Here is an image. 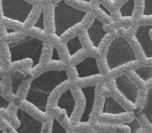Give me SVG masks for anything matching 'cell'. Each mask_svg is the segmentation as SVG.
I'll return each instance as SVG.
<instances>
[{
	"label": "cell",
	"mask_w": 152,
	"mask_h": 133,
	"mask_svg": "<svg viewBox=\"0 0 152 133\" xmlns=\"http://www.w3.org/2000/svg\"><path fill=\"white\" fill-rule=\"evenodd\" d=\"M71 83L72 75L66 67L42 70L29 80L22 101L42 117L47 118L53 95Z\"/></svg>",
	"instance_id": "cell-1"
},
{
	"label": "cell",
	"mask_w": 152,
	"mask_h": 133,
	"mask_svg": "<svg viewBox=\"0 0 152 133\" xmlns=\"http://www.w3.org/2000/svg\"><path fill=\"white\" fill-rule=\"evenodd\" d=\"M47 46L45 40L28 33L1 42L7 68L27 62L30 72L38 71L43 64Z\"/></svg>",
	"instance_id": "cell-2"
},
{
	"label": "cell",
	"mask_w": 152,
	"mask_h": 133,
	"mask_svg": "<svg viewBox=\"0 0 152 133\" xmlns=\"http://www.w3.org/2000/svg\"><path fill=\"white\" fill-rule=\"evenodd\" d=\"M92 16L91 10L76 7L67 0H56L50 4L49 35L54 43H60L76 29L84 26Z\"/></svg>",
	"instance_id": "cell-3"
},
{
	"label": "cell",
	"mask_w": 152,
	"mask_h": 133,
	"mask_svg": "<svg viewBox=\"0 0 152 133\" xmlns=\"http://www.w3.org/2000/svg\"><path fill=\"white\" fill-rule=\"evenodd\" d=\"M102 64L107 75L112 76L137 65L140 59L131 42L121 34H116L104 46Z\"/></svg>",
	"instance_id": "cell-4"
},
{
	"label": "cell",
	"mask_w": 152,
	"mask_h": 133,
	"mask_svg": "<svg viewBox=\"0 0 152 133\" xmlns=\"http://www.w3.org/2000/svg\"><path fill=\"white\" fill-rule=\"evenodd\" d=\"M37 9L28 0H0V22L22 29L27 27Z\"/></svg>",
	"instance_id": "cell-5"
},
{
	"label": "cell",
	"mask_w": 152,
	"mask_h": 133,
	"mask_svg": "<svg viewBox=\"0 0 152 133\" xmlns=\"http://www.w3.org/2000/svg\"><path fill=\"white\" fill-rule=\"evenodd\" d=\"M72 83L74 85L86 84L105 78V74L95 55H86L71 64Z\"/></svg>",
	"instance_id": "cell-6"
},
{
	"label": "cell",
	"mask_w": 152,
	"mask_h": 133,
	"mask_svg": "<svg viewBox=\"0 0 152 133\" xmlns=\"http://www.w3.org/2000/svg\"><path fill=\"white\" fill-rule=\"evenodd\" d=\"M113 92L127 107L132 109L139 107L140 101V89L132 80L131 74L121 71L112 75L110 79Z\"/></svg>",
	"instance_id": "cell-7"
},
{
	"label": "cell",
	"mask_w": 152,
	"mask_h": 133,
	"mask_svg": "<svg viewBox=\"0 0 152 133\" xmlns=\"http://www.w3.org/2000/svg\"><path fill=\"white\" fill-rule=\"evenodd\" d=\"M100 86L101 80L86 84L75 85L77 93L83 102L76 122L77 126H88L92 121L97 103L98 89Z\"/></svg>",
	"instance_id": "cell-8"
},
{
	"label": "cell",
	"mask_w": 152,
	"mask_h": 133,
	"mask_svg": "<svg viewBox=\"0 0 152 133\" xmlns=\"http://www.w3.org/2000/svg\"><path fill=\"white\" fill-rule=\"evenodd\" d=\"M105 27L106 23L97 15H93L89 22L82 27V36L94 54L102 53L105 41L111 37V32Z\"/></svg>",
	"instance_id": "cell-9"
},
{
	"label": "cell",
	"mask_w": 152,
	"mask_h": 133,
	"mask_svg": "<svg viewBox=\"0 0 152 133\" xmlns=\"http://www.w3.org/2000/svg\"><path fill=\"white\" fill-rule=\"evenodd\" d=\"M78 107L79 101L76 96L74 83L67 85L58 92L53 103V109L62 115L70 126L74 124Z\"/></svg>",
	"instance_id": "cell-10"
},
{
	"label": "cell",
	"mask_w": 152,
	"mask_h": 133,
	"mask_svg": "<svg viewBox=\"0 0 152 133\" xmlns=\"http://www.w3.org/2000/svg\"><path fill=\"white\" fill-rule=\"evenodd\" d=\"M133 112L128 109L115 96L105 94L101 98L98 116L102 119L121 120L132 115Z\"/></svg>",
	"instance_id": "cell-11"
},
{
	"label": "cell",
	"mask_w": 152,
	"mask_h": 133,
	"mask_svg": "<svg viewBox=\"0 0 152 133\" xmlns=\"http://www.w3.org/2000/svg\"><path fill=\"white\" fill-rule=\"evenodd\" d=\"M14 115L19 122V126L15 128L14 132L18 133H43L45 124L43 121L33 116L29 112L19 104L15 105Z\"/></svg>",
	"instance_id": "cell-12"
},
{
	"label": "cell",
	"mask_w": 152,
	"mask_h": 133,
	"mask_svg": "<svg viewBox=\"0 0 152 133\" xmlns=\"http://www.w3.org/2000/svg\"><path fill=\"white\" fill-rule=\"evenodd\" d=\"M151 31L152 23L140 24L136 27L133 34L134 39L146 61H152Z\"/></svg>",
	"instance_id": "cell-13"
},
{
	"label": "cell",
	"mask_w": 152,
	"mask_h": 133,
	"mask_svg": "<svg viewBox=\"0 0 152 133\" xmlns=\"http://www.w3.org/2000/svg\"><path fill=\"white\" fill-rule=\"evenodd\" d=\"M65 58L68 65L77 60L87 51V47L82 38L81 32H75L63 43Z\"/></svg>",
	"instance_id": "cell-14"
},
{
	"label": "cell",
	"mask_w": 152,
	"mask_h": 133,
	"mask_svg": "<svg viewBox=\"0 0 152 133\" xmlns=\"http://www.w3.org/2000/svg\"><path fill=\"white\" fill-rule=\"evenodd\" d=\"M48 16L46 9L42 7L39 10L36 17L31 22V25L28 27L30 32L35 33L40 35H49L48 33Z\"/></svg>",
	"instance_id": "cell-15"
},
{
	"label": "cell",
	"mask_w": 152,
	"mask_h": 133,
	"mask_svg": "<svg viewBox=\"0 0 152 133\" xmlns=\"http://www.w3.org/2000/svg\"><path fill=\"white\" fill-rule=\"evenodd\" d=\"M129 73L144 86L152 83V66L148 65L135 66L129 68Z\"/></svg>",
	"instance_id": "cell-16"
},
{
	"label": "cell",
	"mask_w": 152,
	"mask_h": 133,
	"mask_svg": "<svg viewBox=\"0 0 152 133\" xmlns=\"http://www.w3.org/2000/svg\"><path fill=\"white\" fill-rule=\"evenodd\" d=\"M45 65L52 68L68 67V63L62 56L60 49L56 44L50 45L49 54L48 56Z\"/></svg>",
	"instance_id": "cell-17"
},
{
	"label": "cell",
	"mask_w": 152,
	"mask_h": 133,
	"mask_svg": "<svg viewBox=\"0 0 152 133\" xmlns=\"http://www.w3.org/2000/svg\"><path fill=\"white\" fill-rule=\"evenodd\" d=\"M137 0H125L117 9L118 19L121 21H129L134 16Z\"/></svg>",
	"instance_id": "cell-18"
},
{
	"label": "cell",
	"mask_w": 152,
	"mask_h": 133,
	"mask_svg": "<svg viewBox=\"0 0 152 133\" xmlns=\"http://www.w3.org/2000/svg\"><path fill=\"white\" fill-rule=\"evenodd\" d=\"M140 113L152 126V86L146 89Z\"/></svg>",
	"instance_id": "cell-19"
},
{
	"label": "cell",
	"mask_w": 152,
	"mask_h": 133,
	"mask_svg": "<svg viewBox=\"0 0 152 133\" xmlns=\"http://www.w3.org/2000/svg\"><path fill=\"white\" fill-rule=\"evenodd\" d=\"M108 123V126L109 127H114L116 129H127V131L129 132H140L141 129H142V126H141L140 123L138 121V119L137 118H134L132 120L129 121L127 122H119V123H110L108 122H106Z\"/></svg>",
	"instance_id": "cell-20"
},
{
	"label": "cell",
	"mask_w": 152,
	"mask_h": 133,
	"mask_svg": "<svg viewBox=\"0 0 152 133\" xmlns=\"http://www.w3.org/2000/svg\"><path fill=\"white\" fill-rule=\"evenodd\" d=\"M48 132L51 133H57V132H63L68 133L70 132L69 130L67 129L66 127H65L62 122L59 121V118L56 116H51L49 122V127H48Z\"/></svg>",
	"instance_id": "cell-21"
},
{
	"label": "cell",
	"mask_w": 152,
	"mask_h": 133,
	"mask_svg": "<svg viewBox=\"0 0 152 133\" xmlns=\"http://www.w3.org/2000/svg\"><path fill=\"white\" fill-rule=\"evenodd\" d=\"M142 7L140 18L147 19L152 17V0H142Z\"/></svg>",
	"instance_id": "cell-22"
},
{
	"label": "cell",
	"mask_w": 152,
	"mask_h": 133,
	"mask_svg": "<svg viewBox=\"0 0 152 133\" xmlns=\"http://www.w3.org/2000/svg\"><path fill=\"white\" fill-rule=\"evenodd\" d=\"M12 107V102L7 100L2 94L0 92V116L6 115Z\"/></svg>",
	"instance_id": "cell-23"
},
{
	"label": "cell",
	"mask_w": 152,
	"mask_h": 133,
	"mask_svg": "<svg viewBox=\"0 0 152 133\" xmlns=\"http://www.w3.org/2000/svg\"><path fill=\"white\" fill-rule=\"evenodd\" d=\"M97 8L98 10L100 11V13H102L103 16H105L107 19H110V20H114V15L112 14V13L111 12V10L102 2H98L97 4Z\"/></svg>",
	"instance_id": "cell-24"
},
{
	"label": "cell",
	"mask_w": 152,
	"mask_h": 133,
	"mask_svg": "<svg viewBox=\"0 0 152 133\" xmlns=\"http://www.w3.org/2000/svg\"><path fill=\"white\" fill-rule=\"evenodd\" d=\"M7 69V68L6 66L5 61H4V55H3L2 47H1V44L0 43V75L5 72Z\"/></svg>",
	"instance_id": "cell-25"
},
{
	"label": "cell",
	"mask_w": 152,
	"mask_h": 133,
	"mask_svg": "<svg viewBox=\"0 0 152 133\" xmlns=\"http://www.w3.org/2000/svg\"><path fill=\"white\" fill-rule=\"evenodd\" d=\"M71 1L78 4H81L83 7H91L94 5L93 0H71Z\"/></svg>",
	"instance_id": "cell-26"
},
{
	"label": "cell",
	"mask_w": 152,
	"mask_h": 133,
	"mask_svg": "<svg viewBox=\"0 0 152 133\" xmlns=\"http://www.w3.org/2000/svg\"><path fill=\"white\" fill-rule=\"evenodd\" d=\"M107 1H108V3H110V4H113V5H114V4H117V3L120 0H106Z\"/></svg>",
	"instance_id": "cell-27"
},
{
	"label": "cell",
	"mask_w": 152,
	"mask_h": 133,
	"mask_svg": "<svg viewBox=\"0 0 152 133\" xmlns=\"http://www.w3.org/2000/svg\"><path fill=\"white\" fill-rule=\"evenodd\" d=\"M1 42H3V40H2V38H1V34H0V43H1Z\"/></svg>",
	"instance_id": "cell-28"
},
{
	"label": "cell",
	"mask_w": 152,
	"mask_h": 133,
	"mask_svg": "<svg viewBox=\"0 0 152 133\" xmlns=\"http://www.w3.org/2000/svg\"><path fill=\"white\" fill-rule=\"evenodd\" d=\"M0 132H2V131H1V126H0Z\"/></svg>",
	"instance_id": "cell-29"
},
{
	"label": "cell",
	"mask_w": 152,
	"mask_h": 133,
	"mask_svg": "<svg viewBox=\"0 0 152 133\" xmlns=\"http://www.w3.org/2000/svg\"><path fill=\"white\" fill-rule=\"evenodd\" d=\"M33 1H39V0H33Z\"/></svg>",
	"instance_id": "cell-30"
}]
</instances>
